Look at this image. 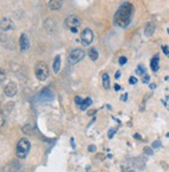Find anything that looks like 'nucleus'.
<instances>
[{
    "mask_svg": "<svg viewBox=\"0 0 169 172\" xmlns=\"http://www.w3.org/2000/svg\"><path fill=\"white\" fill-rule=\"evenodd\" d=\"M128 172H135V171H133V170H131V171H128Z\"/></svg>",
    "mask_w": 169,
    "mask_h": 172,
    "instance_id": "38",
    "label": "nucleus"
},
{
    "mask_svg": "<svg viewBox=\"0 0 169 172\" xmlns=\"http://www.w3.org/2000/svg\"><path fill=\"white\" fill-rule=\"evenodd\" d=\"M127 62H128V58H125V56H120V58H119L118 63H119L120 66H124L125 64H127Z\"/></svg>",
    "mask_w": 169,
    "mask_h": 172,
    "instance_id": "22",
    "label": "nucleus"
},
{
    "mask_svg": "<svg viewBox=\"0 0 169 172\" xmlns=\"http://www.w3.org/2000/svg\"><path fill=\"white\" fill-rule=\"evenodd\" d=\"M150 76H148V75H144V76H143L142 81H143V83H144V84H147L148 81H150Z\"/></svg>",
    "mask_w": 169,
    "mask_h": 172,
    "instance_id": "30",
    "label": "nucleus"
},
{
    "mask_svg": "<svg viewBox=\"0 0 169 172\" xmlns=\"http://www.w3.org/2000/svg\"><path fill=\"white\" fill-rule=\"evenodd\" d=\"M65 24V26L71 30V29H73V28H77L80 26L81 19L77 16V15H70V16L66 17Z\"/></svg>",
    "mask_w": 169,
    "mask_h": 172,
    "instance_id": "5",
    "label": "nucleus"
},
{
    "mask_svg": "<svg viewBox=\"0 0 169 172\" xmlns=\"http://www.w3.org/2000/svg\"><path fill=\"white\" fill-rule=\"evenodd\" d=\"M62 6V1H60V0H51L49 1V7L50 9H59L60 7Z\"/></svg>",
    "mask_w": 169,
    "mask_h": 172,
    "instance_id": "13",
    "label": "nucleus"
},
{
    "mask_svg": "<svg viewBox=\"0 0 169 172\" xmlns=\"http://www.w3.org/2000/svg\"><path fill=\"white\" fill-rule=\"evenodd\" d=\"M114 89H115V91H119V90L121 89V88H120V86H118V84H115Z\"/></svg>",
    "mask_w": 169,
    "mask_h": 172,
    "instance_id": "35",
    "label": "nucleus"
},
{
    "mask_svg": "<svg viewBox=\"0 0 169 172\" xmlns=\"http://www.w3.org/2000/svg\"><path fill=\"white\" fill-rule=\"evenodd\" d=\"M34 74L38 80H46L49 76V68L47 64L43 61L37 62V64L34 65Z\"/></svg>",
    "mask_w": 169,
    "mask_h": 172,
    "instance_id": "2",
    "label": "nucleus"
},
{
    "mask_svg": "<svg viewBox=\"0 0 169 172\" xmlns=\"http://www.w3.org/2000/svg\"><path fill=\"white\" fill-rule=\"evenodd\" d=\"M97 113V110H90V111H88V116H93Z\"/></svg>",
    "mask_w": 169,
    "mask_h": 172,
    "instance_id": "32",
    "label": "nucleus"
},
{
    "mask_svg": "<svg viewBox=\"0 0 169 172\" xmlns=\"http://www.w3.org/2000/svg\"><path fill=\"white\" fill-rule=\"evenodd\" d=\"M120 77V71H117L116 74H115V78L116 79H118Z\"/></svg>",
    "mask_w": 169,
    "mask_h": 172,
    "instance_id": "34",
    "label": "nucleus"
},
{
    "mask_svg": "<svg viewBox=\"0 0 169 172\" xmlns=\"http://www.w3.org/2000/svg\"><path fill=\"white\" fill-rule=\"evenodd\" d=\"M129 83L131 84H136L138 83V79L135 77V76H131V77L129 78Z\"/></svg>",
    "mask_w": 169,
    "mask_h": 172,
    "instance_id": "24",
    "label": "nucleus"
},
{
    "mask_svg": "<svg viewBox=\"0 0 169 172\" xmlns=\"http://www.w3.org/2000/svg\"><path fill=\"white\" fill-rule=\"evenodd\" d=\"M156 88H157V84H150V90H155Z\"/></svg>",
    "mask_w": 169,
    "mask_h": 172,
    "instance_id": "33",
    "label": "nucleus"
},
{
    "mask_svg": "<svg viewBox=\"0 0 169 172\" xmlns=\"http://www.w3.org/2000/svg\"><path fill=\"white\" fill-rule=\"evenodd\" d=\"M102 78H103V87L106 90H109L110 89V78H109V75L107 73H104L103 76H102Z\"/></svg>",
    "mask_w": 169,
    "mask_h": 172,
    "instance_id": "17",
    "label": "nucleus"
},
{
    "mask_svg": "<svg viewBox=\"0 0 169 172\" xmlns=\"http://www.w3.org/2000/svg\"><path fill=\"white\" fill-rule=\"evenodd\" d=\"M134 138H135V139H141V136L137 135V133H136V135H134Z\"/></svg>",
    "mask_w": 169,
    "mask_h": 172,
    "instance_id": "36",
    "label": "nucleus"
},
{
    "mask_svg": "<svg viewBox=\"0 0 169 172\" xmlns=\"http://www.w3.org/2000/svg\"><path fill=\"white\" fill-rule=\"evenodd\" d=\"M4 122H5V116H4L3 112H2L1 110H0V128L3 126Z\"/></svg>",
    "mask_w": 169,
    "mask_h": 172,
    "instance_id": "20",
    "label": "nucleus"
},
{
    "mask_svg": "<svg viewBox=\"0 0 169 172\" xmlns=\"http://www.w3.org/2000/svg\"><path fill=\"white\" fill-rule=\"evenodd\" d=\"M162 49H163V52L165 53V54L167 55L168 58H169V50H168V46H163V47H162Z\"/></svg>",
    "mask_w": 169,
    "mask_h": 172,
    "instance_id": "29",
    "label": "nucleus"
},
{
    "mask_svg": "<svg viewBox=\"0 0 169 172\" xmlns=\"http://www.w3.org/2000/svg\"><path fill=\"white\" fill-rule=\"evenodd\" d=\"M120 99H121L122 101H127V99H128V94H127V93L124 94L121 97H120Z\"/></svg>",
    "mask_w": 169,
    "mask_h": 172,
    "instance_id": "31",
    "label": "nucleus"
},
{
    "mask_svg": "<svg viewBox=\"0 0 169 172\" xmlns=\"http://www.w3.org/2000/svg\"><path fill=\"white\" fill-rule=\"evenodd\" d=\"M161 145H162V144H161L160 141H155V142L153 143V148H155V149H156V148L161 147Z\"/></svg>",
    "mask_w": 169,
    "mask_h": 172,
    "instance_id": "26",
    "label": "nucleus"
},
{
    "mask_svg": "<svg viewBox=\"0 0 169 172\" xmlns=\"http://www.w3.org/2000/svg\"><path fill=\"white\" fill-rule=\"evenodd\" d=\"M167 32H168V33H169V28H168V29H167Z\"/></svg>",
    "mask_w": 169,
    "mask_h": 172,
    "instance_id": "39",
    "label": "nucleus"
},
{
    "mask_svg": "<svg viewBox=\"0 0 169 172\" xmlns=\"http://www.w3.org/2000/svg\"><path fill=\"white\" fill-rule=\"evenodd\" d=\"M22 130L24 132V133H26V135H32L33 133V128L30 124H25L24 126H23Z\"/></svg>",
    "mask_w": 169,
    "mask_h": 172,
    "instance_id": "18",
    "label": "nucleus"
},
{
    "mask_svg": "<svg viewBox=\"0 0 169 172\" xmlns=\"http://www.w3.org/2000/svg\"><path fill=\"white\" fill-rule=\"evenodd\" d=\"M115 132H116V128H114V129H109V133H108V138L109 139H112L113 138V136L115 135Z\"/></svg>",
    "mask_w": 169,
    "mask_h": 172,
    "instance_id": "25",
    "label": "nucleus"
},
{
    "mask_svg": "<svg viewBox=\"0 0 169 172\" xmlns=\"http://www.w3.org/2000/svg\"><path fill=\"white\" fill-rule=\"evenodd\" d=\"M166 136H167V138H169V133H167V135H166Z\"/></svg>",
    "mask_w": 169,
    "mask_h": 172,
    "instance_id": "37",
    "label": "nucleus"
},
{
    "mask_svg": "<svg viewBox=\"0 0 169 172\" xmlns=\"http://www.w3.org/2000/svg\"><path fill=\"white\" fill-rule=\"evenodd\" d=\"M5 78H6V74H5V72H4V71L2 70L1 68H0V83H2V81H3Z\"/></svg>",
    "mask_w": 169,
    "mask_h": 172,
    "instance_id": "21",
    "label": "nucleus"
},
{
    "mask_svg": "<svg viewBox=\"0 0 169 172\" xmlns=\"http://www.w3.org/2000/svg\"><path fill=\"white\" fill-rule=\"evenodd\" d=\"M19 44H20V48H21L22 51H26L29 49L30 47V41L28 36L25 32H23L21 36H20V40H19Z\"/></svg>",
    "mask_w": 169,
    "mask_h": 172,
    "instance_id": "9",
    "label": "nucleus"
},
{
    "mask_svg": "<svg viewBox=\"0 0 169 172\" xmlns=\"http://www.w3.org/2000/svg\"><path fill=\"white\" fill-rule=\"evenodd\" d=\"M144 153L147 155H153V150L150 147H144Z\"/></svg>",
    "mask_w": 169,
    "mask_h": 172,
    "instance_id": "23",
    "label": "nucleus"
},
{
    "mask_svg": "<svg viewBox=\"0 0 169 172\" xmlns=\"http://www.w3.org/2000/svg\"><path fill=\"white\" fill-rule=\"evenodd\" d=\"M82 101H83V100H82L81 97H79V96H76L75 97V102H76L77 104H78V106H80V104L82 103Z\"/></svg>",
    "mask_w": 169,
    "mask_h": 172,
    "instance_id": "28",
    "label": "nucleus"
},
{
    "mask_svg": "<svg viewBox=\"0 0 169 172\" xmlns=\"http://www.w3.org/2000/svg\"><path fill=\"white\" fill-rule=\"evenodd\" d=\"M159 61H160V56H159V54L155 55L153 58V60L150 61V68H152V70L153 72H157L159 70Z\"/></svg>",
    "mask_w": 169,
    "mask_h": 172,
    "instance_id": "11",
    "label": "nucleus"
},
{
    "mask_svg": "<svg viewBox=\"0 0 169 172\" xmlns=\"http://www.w3.org/2000/svg\"><path fill=\"white\" fill-rule=\"evenodd\" d=\"M155 30H156V25L153 23H148L144 28V35L146 37H152L153 33H155Z\"/></svg>",
    "mask_w": 169,
    "mask_h": 172,
    "instance_id": "10",
    "label": "nucleus"
},
{
    "mask_svg": "<svg viewBox=\"0 0 169 172\" xmlns=\"http://www.w3.org/2000/svg\"><path fill=\"white\" fill-rule=\"evenodd\" d=\"M93 40V32L90 28H85L81 32V43L83 46H89Z\"/></svg>",
    "mask_w": 169,
    "mask_h": 172,
    "instance_id": "6",
    "label": "nucleus"
},
{
    "mask_svg": "<svg viewBox=\"0 0 169 172\" xmlns=\"http://www.w3.org/2000/svg\"><path fill=\"white\" fill-rule=\"evenodd\" d=\"M30 150V142L26 138H22L19 140L16 147V155L19 159H25Z\"/></svg>",
    "mask_w": 169,
    "mask_h": 172,
    "instance_id": "3",
    "label": "nucleus"
},
{
    "mask_svg": "<svg viewBox=\"0 0 169 172\" xmlns=\"http://www.w3.org/2000/svg\"><path fill=\"white\" fill-rule=\"evenodd\" d=\"M85 56V52H84L83 49H80V48H75L69 53L68 56V61L71 65H75V64L79 63L80 61L83 60V58Z\"/></svg>",
    "mask_w": 169,
    "mask_h": 172,
    "instance_id": "4",
    "label": "nucleus"
},
{
    "mask_svg": "<svg viewBox=\"0 0 169 172\" xmlns=\"http://www.w3.org/2000/svg\"><path fill=\"white\" fill-rule=\"evenodd\" d=\"M60 65H61L60 55H56L55 56V60H54V62H53V71H54L55 74H57L58 72H59Z\"/></svg>",
    "mask_w": 169,
    "mask_h": 172,
    "instance_id": "12",
    "label": "nucleus"
},
{
    "mask_svg": "<svg viewBox=\"0 0 169 172\" xmlns=\"http://www.w3.org/2000/svg\"><path fill=\"white\" fill-rule=\"evenodd\" d=\"M97 149V147L94 145H89L88 147H87V150L89 151V152H94Z\"/></svg>",
    "mask_w": 169,
    "mask_h": 172,
    "instance_id": "27",
    "label": "nucleus"
},
{
    "mask_svg": "<svg viewBox=\"0 0 169 172\" xmlns=\"http://www.w3.org/2000/svg\"><path fill=\"white\" fill-rule=\"evenodd\" d=\"M134 166L137 167L140 170H143L145 168V162L142 160L141 158H138L136 160H134Z\"/></svg>",
    "mask_w": 169,
    "mask_h": 172,
    "instance_id": "15",
    "label": "nucleus"
},
{
    "mask_svg": "<svg viewBox=\"0 0 169 172\" xmlns=\"http://www.w3.org/2000/svg\"><path fill=\"white\" fill-rule=\"evenodd\" d=\"M133 15V6L130 2H125L119 6L113 17V22L116 26L125 28L130 24Z\"/></svg>",
    "mask_w": 169,
    "mask_h": 172,
    "instance_id": "1",
    "label": "nucleus"
},
{
    "mask_svg": "<svg viewBox=\"0 0 169 172\" xmlns=\"http://www.w3.org/2000/svg\"><path fill=\"white\" fill-rule=\"evenodd\" d=\"M15 28V23L9 18H3L0 20V29L3 32H9Z\"/></svg>",
    "mask_w": 169,
    "mask_h": 172,
    "instance_id": "7",
    "label": "nucleus"
},
{
    "mask_svg": "<svg viewBox=\"0 0 169 172\" xmlns=\"http://www.w3.org/2000/svg\"><path fill=\"white\" fill-rule=\"evenodd\" d=\"M88 55H89V58H90L91 61H97L99 58V52L96 48H90L88 51Z\"/></svg>",
    "mask_w": 169,
    "mask_h": 172,
    "instance_id": "16",
    "label": "nucleus"
},
{
    "mask_svg": "<svg viewBox=\"0 0 169 172\" xmlns=\"http://www.w3.org/2000/svg\"><path fill=\"white\" fill-rule=\"evenodd\" d=\"M17 92H18L17 84L14 81H9L5 86V88H4V94L7 97H14L17 94Z\"/></svg>",
    "mask_w": 169,
    "mask_h": 172,
    "instance_id": "8",
    "label": "nucleus"
},
{
    "mask_svg": "<svg viewBox=\"0 0 169 172\" xmlns=\"http://www.w3.org/2000/svg\"><path fill=\"white\" fill-rule=\"evenodd\" d=\"M93 104V100H91V98H86V99H84L83 101H82V103L80 104V110L81 111H86L87 110V107H89Z\"/></svg>",
    "mask_w": 169,
    "mask_h": 172,
    "instance_id": "14",
    "label": "nucleus"
},
{
    "mask_svg": "<svg viewBox=\"0 0 169 172\" xmlns=\"http://www.w3.org/2000/svg\"><path fill=\"white\" fill-rule=\"evenodd\" d=\"M136 73L139 74V75H145V73H146V69H145V67L143 65H139L138 68L136 69Z\"/></svg>",
    "mask_w": 169,
    "mask_h": 172,
    "instance_id": "19",
    "label": "nucleus"
}]
</instances>
